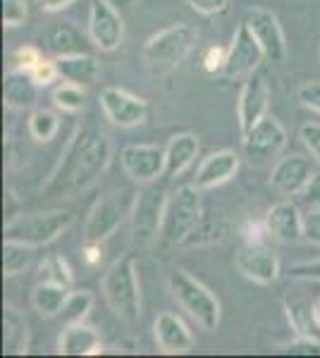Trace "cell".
<instances>
[{
    "label": "cell",
    "instance_id": "obj_1",
    "mask_svg": "<svg viewBox=\"0 0 320 358\" xmlns=\"http://www.w3.org/2000/svg\"><path fill=\"white\" fill-rule=\"evenodd\" d=\"M110 160H113V141L108 134L96 127L77 129L41 192L46 196H74L89 192L108 170Z\"/></svg>",
    "mask_w": 320,
    "mask_h": 358
},
{
    "label": "cell",
    "instance_id": "obj_2",
    "mask_svg": "<svg viewBox=\"0 0 320 358\" xmlns=\"http://www.w3.org/2000/svg\"><path fill=\"white\" fill-rule=\"evenodd\" d=\"M103 296L115 315L127 325H134L141 317V292H139L137 263L132 256H125L110 265L103 275Z\"/></svg>",
    "mask_w": 320,
    "mask_h": 358
},
{
    "label": "cell",
    "instance_id": "obj_3",
    "mask_svg": "<svg viewBox=\"0 0 320 358\" xmlns=\"http://www.w3.org/2000/svg\"><path fill=\"white\" fill-rule=\"evenodd\" d=\"M203 203L201 189L196 184H184L167 199L165 220H162L160 241L165 246H182L189 244L196 229L201 227Z\"/></svg>",
    "mask_w": 320,
    "mask_h": 358
},
{
    "label": "cell",
    "instance_id": "obj_4",
    "mask_svg": "<svg viewBox=\"0 0 320 358\" xmlns=\"http://www.w3.org/2000/svg\"><path fill=\"white\" fill-rule=\"evenodd\" d=\"M196 43V31L189 24H172L162 31L153 34L144 45L141 60L151 74L162 77V74L174 72L182 60L191 53Z\"/></svg>",
    "mask_w": 320,
    "mask_h": 358
},
{
    "label": "cell",
    "instance_id": "obj_5",
    "mask_svg": "<svg viewBox=\"0 0 320 358\" xmlns=\"http://www.w3.org/2000/svg\"><path fill=\"white\" fill-rule=\"evenodd\" d=\"M167 285H170V294L179 303V308L187 310L203 330L213 332L220 325L223 308H220L218 296L203 282L196 280L194 275H189L187 270H174Z\"/></svg>",
    "mask_w": 320,
    "mask_h": 358
},
{
    "label": "cell",
    "instance_id": "obj_6",
    "mask_svg": "<svg viewBox=\"0 0 320 358\" xmlns=\"http://www.w3.org/2000/svg\"><path fill=\"white\" fill-rule=\"evenodd\" d=\"M74 215L69 210H43L17 215L5 224V239H15L34 248L48 246L72 227Z\"/></svg>",
    "mask_w": 320,
    "mask_h": 358
},
{
    "label": "cell",
    "instance_id": "obj_7",
    "mask_svg": "<svg viewBox=\"0 0 320 358\" xmlns=\"http://www.w3.org/2000/svg\"><path fill=\"white\" fill-rule=\"evenodd\" d=\"M167 192L162 184L148 182L134 196L132 203V241L137 246H148L155 239H160L162 220H165Z\"/></svg>",
    "mask_w": 320,
    "mask_h": 358
},
{
    "label": "cell",
    "instance_id": "obj_8",
    "mask_svg": "<svg viewBox=\"0 0 320 358\" xmlns=\"http://www.w3.org/2000/svg\"><path fill=\"white\" fill-rule=\"evenodd\" d=\"M263 60H265L263 48H260L258 41H256L253 31L249 29L246 22H242V24L237 27L235 36H232L230 48H227L223 77L225 79L249 77V74H253L256 69H258V65Z\"/></svg>",
    "mask_w": 320,
    "mask_h": 358
},
{
    "label": "cell",
    "instance_id": "obj_9",
    "mask_svg": "<svg viewBox=\"0 0 320 358\" xmlns=\"http://www.w3.org/2000/svg\"><path fill=\"white\" fill-rule=\"evenodd\" d=\"M89 38L103 53H113L125 38V20L120 10L108 0H91L89 8Z\"/></svg>",
    "mask_w": 320,
    "mask_h": 358
},
{
    "label": "cell",
    "instance_id": "obj_10",
    "mask_svg": "<svg viewBox=\"0 0 320 358\" xmlns=\"http://www.w3.org/2000/svg\"><path fill=\"white\" fill-rule=\"evenodd\" d=\"M120 165L132 182H155L158 177H165V148L151 143H130L120 151Z\"/></svg>",
    "mask_w": 320,
    "mask_h": 358
},
{
    "label": "cell",
    "instance_id": "obj_11",
    "mask_svg": "<svg viewBox=\"0 0 320 358\" xmlns=\"http://www.w3.org/2000/svg\"><path fill=\"white\" fill-rule=\"evenodd\" d=\"M237 270L256 282V285H272L280 277V258L263 241H246L235 256Z\"/></svg>",
    "mask_w": 320,
    "mask_h": 358
},
{
    "label": "cell",
    "instance_id": "obj_12",
    "mask_svg": "<svg viewBox=\"0 0 320 358\" xmlns=\"http://www.w3.org/2000/svg\"><path fill=\"white\" fill-rule=\"evenodd\" d=\"M125 213L127 208L120 192H113L103 196V199H98L94 208L89 210V217H86V227H84L86 244H103L108 236H113L120 229Z\"/></svg>",
    "mask_w": 320,
    "mask_h": 358
},
{
    "label": "cell",
    "instance_id": "obj_13",
    "mask_svg": "<svg viewBox=\"0 0 320 358\" xmlns=\"http://www.w3.org/2000/svg\"><path fill=\"white\" fill-rule=\"evenodd\" d=\"M242 146H244V153L251 160L265 163V160L280 155L282 148L287 146V129L282 127L280 120L265 115L249 134L242 136Z\"/></svg>",
    "mask_w": 320,
    "mask_h": 358
},
{
    "label": "cell",
    "instance_id": "obj_14",
    "mask_svg": "<svg viewBox=\"0 0 320 358\" xmlns=\"http://www.w3.org/2000/svg\"><path fill=\"white\" fill-rule=\"evenodd\" d=\"M244 22L249 24L256 41L263 48L265 60L277 62V65L284 62V57H287V38H284L280 20L265 8H251L244 17Z\"/></svg>",
    "mask_w": 320,
    "mask_h": 358
},
{
    "label": "cell",
    "instance_id": "obj_15",
    "mask_svg": "<svg viewBox=\"0 0 320 358\" xmlns=\"http://www.w3.org/2000/svg\"><path fill=\"white\" fill-rule=\"evenodd\" d=\"M101 108L110 122L115 127H122V129L141 124L148 115V106L144 98L134 96L125 89H118V86H106L101 91Z\"/></svg>",
    "mask_w": 320,
    "mask_h": 358
},
{
    "label": "cell",
    "instance_id": "obj_16",
    "mask_svg": "<svg viewBox=\"0 0 320 358\" xmlns=\"http://www.w3.org/2000/svg\"><path fill=\"white\" fill-rule=\"evenodd\" d=\"M318 163L313 158H306L301 153L287 155L280 158L277 165L270 172V187L282 196H296L306 189V184L311 182V177L316 175Z\"/></svg>",
    "mask_w": 320,
    "mask_h": 358
},
{
    "label": "cell",
    "instance_id": "obj_17",
    "mask_svg": "<svg viewBox=\"0 0 320 358\" xmlns=\"http://www.w3.org/2000/svg\"><path fill=\"white\" fill-rule=\"evenodd\" d=\"M267 106H270V91H267L263 74H249L239 91V101H237V120H239L242 136L249 134L265 117Z\"/></svg>",
    "mask_w": 320,
    "mask_h": 358
},
{
    "label": "cell",
    "instance_id": "obj_18",
    "mask_svg": "<svg viewBox=\"0 0 320 358\" xmlns=\"http://www.w3.org/2000/svg\"><path fill=\"white\" fill-rule=\"evenodd\" d=\"M153 337L155 344L162 354L167 356H179V354H189L194 349L196 339L191 330L187 327V322L174 313H160L153 322Z\"/></svg>",
    "mask_w": 320,
    "mask_h": 358
},
{
    "label": "cell",
    "instance_id": "obj_19",
    "mask_svg": "<svg viewBox=\"0 0 320 358\" xmlns=\"http://www.w3.org/2000/svg\"><path fill=\"white\" fill-rule=\"evenodd\" d=\"M265 224L272 239L282 241V244H299V241H304V213L299 210V206L289 203V201L272 206L267 210Z\"/></svg>",
    "mask_w": 320,
    "mask_h": 358
},
{
    "label": "cell",
    "instance_id": "obj_20",
    "mask_svg": "<svg viewBox=\"0 0 320 358\" xmlns=\"http://www.w3.org/2000/svg\"><path fill=\"white\" fill-rule=\"evenodd\" d=\"M3 101L8 110H32L39 101V84L29 69H8L3 79Z\"/></svg>",
    "mask_w": 320,
    "mask_h": 358
},
{
    "label": "cell",
    "instance_id": "obj_21",
    "mask_svg": "<svg viewBox=\"0 0 320 358\" xmlns=\"http://www.w3.org/2000/svg\"><path fill=\"white\" fill-rule=\"evenodd\" d=\"M237 172H239V155L235 151H215L208 158H203V163L196 170L194 184L201 192H208V189L230 182Z\"/></svg>",
    "mask_w": 320,
    "mask_h": 358
},
{
    "label": "cell",
    "instance_id": "obj_22",
    "mask_svg": "<svg viewBox=\"0 0 320 358\" xmlns=\"http://www.w3.org/2000/svg\"><path fill=\"white\" fill-rule=\"evenodd\" d=\"M57 354L62 356H96L103 354L101 334L84 322H69L57 337Z\"/></svg>",
    "mask_w": 320,
    "mask_h": 358
},
{
    "label": "cell",
    "instance_id": "obj_23",
    "mask_svg": "<svg viewBox=\"0 0 320 358\" xmlns=\"http://www.w3.org/2000/svg\"><path fill=\"white\" fill-rule=\"evenodd\" d=\"M284 313H287V320L296 337L320 339V320H318L316 301L301 296V294H287L284 296Z\"/></svg>",
    "mask_w": 320,
    "mask_h": 358
},
{
    "label": "cell",
    "instance_id": "obj_24",
    "mask_svg": "<svg viewBox=\"0 0 320 358\" xmlns=\"http://www.w3.org/2000/svg\"><path fill=\"white\" fill-rule=\"evenodd\" d=\"M199 151H201V141L196 134H191V131L174 134L165 146V177L174 179L182 175L196 160Z\"/></svg>",
    "mask_w": 320,
    "mask_h": 358
},
{
    "label": "cell",
    "instance_id": "obj_25",
    "mask_svg": "<svg viewBox=\"0 0 320 358\" xmlns=\"http://www.w3.org/2000/svg\"><path fill=\"white\" fill-rule=\"evenodd\" d=\"M55 65L65 82H72L79 86H91L101 77V62L89 53L60 55V57H55Z\"/></svg>",
    "mask_w": 320,
    "mask_h": 358
},
{
    "label": "cell",
    "instance_id": "obj_26",
    "mask_svg": "<svg viewBox=\"0 0 320 358\" xmlns=\"http://www.w3.org/2000/svg\"><path fill=\"white\" fill-rule=\"evenodd\" d=\"M29 351V325L27 317L15 308H3V354L8 356H25Z\"/></svg>",
    "mask_w": 320,
    "mask_h": 358
},
{
    "label": "cell",
    "instance_id": "obj_27",
    "mask_svg": "<svg viewBox=\"0 0 320 358\" xmlns=\"http://www.w3.org/2000/svg\"><path fill=\"white\" fill-rule=\"evenodd\" d=\"M69 296V287L53 280H41L32 292V303L43 317H55L62 313Z\"/></svg>",
    "mask_w": 320,
    "mask_h": 358
},
{
    "label": "cell",
    "instance_id": "obj_28",
    "mask_svg": "<svg viewBox=\"0 0 320 358\" xmlns=\"http://www.w3.org/2000/svg\"><path fill=\"white\" fill-rule=\"evenodd\" d=\"M34 261V246L15 239H5L3 244V273L5 277L22 275Z\"/></svg>",
    "mask_w": 320,
    "mask_h": 358
},
{
    "label": "cell",
    "instance_id": "obj_29",
    "mask_svg": "<svg viewBox=\"0 0 320 358\" xmlns=\"http://www.w3.org/2000/svg\"><path fill=\"white\" fill-rule=\"evenodd\" d=\"M48 48L60 57V55H74L84 53L81 48V36L74 27L69 24H57L48 31Z\"/></svg>",
    "mask_w": 320,
    "mask_h": 358
},
{
    "label": "cell",
    "instance_id": "obj_30",
    "mask_svg": "<svg viewBox=\"0 0 320 358\" xmlns=\"http://www.w3.org/2000/svg\"><path fill=\"white\" fill-rule=\"evenodd\" d=\"M57 129H60V120L53 110H46V108H39L29 115V134H32L36 141L46 143L53 141Z\"/></svg>",
    "mask_w": 320,
    "mask_h": 358
},
{
    "label": "cell",
    "instance_id": "obj_31",
    "mask_svg": "<svg viewBox=\"0 0 320 358\" xmlns=\"http://www.w3.org/2000/svg\"><path fill=\"white\" fill-rule=\"evenodd\" d=\"M94 308V294L81 289V292H69L67 301H65V308H62V320L67 322H84L86 315L91 313Z\"/></svg>",
    "mask_w": 320,
    "mask_h": 358
},
{
    "label": "cell",
    "instance_id": "obj_32",
    "mask_svg": "<svg viewBox=\"0 0 320 358\" xmlns=\"http://www.w3.org/2000/svg\"><path fill=\"white\" fill-rule=\"evenodd\" d=\"M53 103L62 113H79L86 103V91L79 84L65 82L53 91Z\"/></svg>",
    "mask_w": 320,
    "mask_h": 358
},
{
    "label": "cell",
    "instance_id": "obj_33",
    "mask_svg": "<svg viewBox=\"0 0 320 358\" xmlns=\"http://www.w3.org/2000/svg\"><path fill=\"white\" fill-rule=\"evenodd\" d=\"M41 280H53V282H60V285L72 287L74 275H72V270H69V265L65 263V258L48 256L41 263Z\"/></svg>",
    "mask_w": 320,
    "mask_h": 358
},
{
    "label": "cell",
    "instance_id": "obj_34",
    "mask_svg": "<svg viewBox=\"0 0 320 358\" xmlns=\"http://www.w3.org/2000/svg\"><path fill=\"white\" fill-rule=\"evenodd\" d=\"M29 8L27 0H3V24L8 29H17L27 22Z\"/></svg>",
    "mask_w": 320,
    "mask_h": 358
},
{
    "label": "cell",
    "instance_id": "obj_35",
    "mask_svg": "<svg viewBox=\"0 0 320 358\" xmlns=\"http://www.w3.org/2000/svg\"><path fill=\"white\" fill-rule=\"evenodd\" d=\"M277 354H292V356H320V339L311 337H296L294 342L277 346Z\"/></svg>",
    "mask_w": 320,
    "mask_h": 358
},
{
    "label": "cell",
    "instance_id": "obj_36",
    "mask_svg": "<svg viewBox=\"0 0 320 358\" xmlns=\"http://www.w3.org/2000/svg\"><path fill=\"white\" fill-rule=\"evenodd\" d=\"M299 134L308 153H311V158L320 165V122H306Z\"/></svg>",
    "mask_w": 320,
    "mask_h": 358
},
{
    "label": "cell",
    "instance_id": "obj_37",
    "mask_svg": "<svg viewBox=\"0 0 320 358\" xmlns=\"http://www.w3.org/2000/svg\"><path fill=\"white\" fill-rule=\"evenodd\" d=\"M304 241L320 246V208H308L304 213Z\"/></svg>",
    "mask_w": 320,
    "mask_h": 358
},
{
    "label": "cell",
    "instance_id": "obj_38",
    "mask_svg": "<svg viewBox=\"0 0 320 358\" xmlns=\"http://www.w3.org/2000/svg\"><path fill=\"white\" fill-rule=\"evenodd\" d=\"M29 72H32V77L36 79L39 86H50L57 77H60L57 65H55V62H50V60H41L39 65H34Z\"/></svg>",
    "mask_w": 320,
    "mask_h": 358
},
{
    "label": "cell",
    "instance_id": "obj_39",
    "mask_svg": "<svg viewBox=\"0 0 320 358\" xmlns=\"http://www.w3.org/2000/svg\"><path fill=\"white\" fill-rule=\"evenodd\" d=\"M287 275H289V277H294V280H311V282H320V258H318V261H308V263H296V265H289Z\"/></svg>",
    "mask_w": 320,
    "mask_h": 358
},
{
    "label": "cell",
    "instance_id": "obj_40",
    "mask_svg": "<svg viewBox=\"0 0 320 358\" xmlns=\"http://www.w3.org/2000/svg\"><path fill=\"white\" fill-rule=\"evenodd\" d=\"M296 96H299V101L304 103L306 108H311V110L320 113V82L301 84L299 91H296Z\"/></svg>",
    "mask_w": 320,
    "mask_h": 358
},
{
    "label": "cell",
    "instance_id": "obj_41",
    "mask_svg": "<svg viewBox=\"0 0 320 358\" xmlns=\"http://www.w3.org/2000/svg\"><path fill=\"white\" fill-rule=\"evenodd\" d=\"M225 60H227V50L213 45V48H208L206 55H203V69H206L208 74H223Z\"/></svg>",
    "mask_w": 320,
    "mask_h": 358
},
{
    "label": "cell",
    "instance_id": "obj_42",
    "mask_svg": "<svg viewBox=\"0 0 320 358\" xmlns=\"http://www.w3.org/2000/svg\"><path fill=\"white\" fill-rule=\"evenodd\" d=\"M41 60H43V57H41V53L34 48V45H22V48H17L13 55V62L17 69H32L34 65H39Z\"/></svg>",
    "mask_w": 320,
    "mask_h": 358
},
{
    "label": "cell",
    "instance_id": "obj_43",
    "mask_svg": "<svg viewBox=\"0 0 320 358\" xmlns=\"http://www.w3.org/2000/svg\"><path fill=\"white\" fill-rule=\"evenodd\" d=\"M187 3L194 13H199L203 17H213V15L225 13L227 5H230V0H187Z\"/></svg>",
    "mask_w": 320,
    "mask_h": 358
},
{
    "label": "cell",
    "instance_id": "obj_44",
    "mask_svg": "<svg viewBox=\"0 0 320 358\" xmlns=\"http://www.w3.org/2000/svg\"><path fill=\"white\" fill-rule=\"evenodd\" d=\"M304 201L311 208H320V167L316 170V175L311 177V182L306 184V189L301 192Z\"/></svg>",
    "mask_w": 320,
    "mask_h": 358
},
{
    "label": "cell",
    "instance_id": "obj_45",
    "mask_svg": "<svg viewBox=\"0 0 320 358\" xmlns=\"http://www.w3.org/2000/svg\"><path fill=\"white\" fill-rule=\"evenodd\" d=\"M74 0H36V5L43 13H60V10L69 8Z\"/></svg>",
    "mask_w": 320,
    "mask_h": 358
},
{
    "label": "cell",
    "instance_id": "obj_46",
    "mask_svg": "<svg viewBox=\"0 0 320 358\" xmlns=\"http://www.w3.org/2000/svg\"><path fill=\"white\" fill-rule=\"evenodd\" d=\"M84 251H86V263L89 265H96L98 261H101V244H86L84 246Z\"/></svg>",
    "mask_w": 320,
    "mask_h": 358
},
{
    "label": "cell",
    "instance_id": "obj_47",
    "mask_svg": "<svg viewBox=\"0 0 320 358\" xmlns=\"http://www.w3.org/2000/svg\"><path fill=\"white\" fill-rule=\"evenodd\" d=\"M110 5H115L118 10H122V8H132L134 5V0H108Z\"/></svg>",
    "mask_w": 320,
    "mask_h": 358
},
{
    "label": "cell",
    "instance_id": "obj_48",
    "mask_svg": "<svg viewBox=\"0 0 320 358\" xmlns=\"http://www.w3.org/2000/svg\"><path fill=\"white\" fill-rule=\"evenodd\" d=\"M316 308H318V320H320V296H318V301H316Z\"/></svg>",
    "mask_w": 320,
    "mask_h": 358
}]
</instances>
